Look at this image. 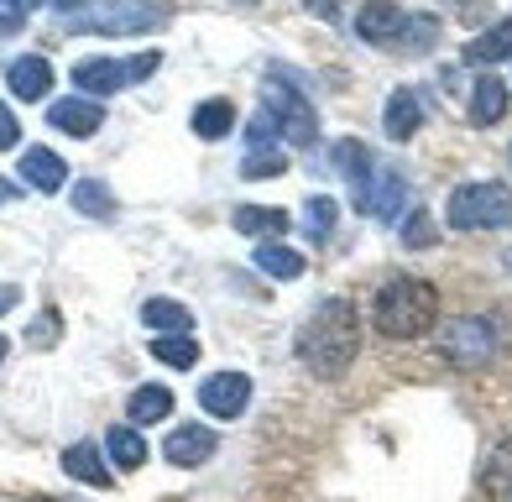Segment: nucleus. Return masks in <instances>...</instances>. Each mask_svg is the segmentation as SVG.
I'll use <instances>...</instances> for the list:
<instances>
[{"mask_svg": "<svg viewBox=\"0 0 512 502\" xmlns=\"http://www.w3.org/2000/svg\"><path fill=\"white\" fill-rule=\"evenodd\" d=\"M361 351V314L345 299H324L304 325H298V361L314 377H345Z\"/></svg>", "mask_w": 512, "mask_h": 502, "instance_id": "1", "label": "nucleus"}, {"mask_svg": "<svg viewBox=\"0 0 512 502\" xmlns=\"http://www.w3.org/2000/svg\"><path fill=\"white\" fill-rule=\"evenodd\" d=\"M439 319V293L424 278H392L377 304H371V325H377L387 340H413V335H429Z\"/></svg>", "mask_w": 512, "mask_h": 502, "instance_id": "2", "label": "nucleus"}, {"mask_svg": "<svg viewBox=\"0 0 512 502\" xmlns=\"http://www.w3.org/2000/svg\"><path fill=\"white\" fill-rule=\"evenodd\" d=\"M173 21V0H89V6L68 11L74 32H100V37H142Z\"/></svg>", "mask_w": 512, "mask_h": 502, "instance_id": "3", "label": "nucleus"}, {"mask_svg": "<svg viewBox=\"0 0 512 502\" xmlns=\"http://www.w3.org/2000/svg\"><path fill=\"white\" fill-rule=\"evenodd\" d=\"M450 231H507L512 225V189L507 184H460L450 189Z\"/></svg>", "mask_w": 512, "mask_h": 502, "instance_id": "4", "label": "nucleus"}, {"mask_svg": "<svg viewBox=\"0 0 512 502\" xmlns=\"http://www.w3.org/2000/svg\"><path fill=\"white\" fill-rule=\"evenodd\" d=\"M262 110L277 126V142H293V147H314L319 142V116H314V105L304 100V89H298V84L272 74L262 84Z\"/></svg>", "mask_w": 512, "mask_h": 502, "instance_id": "5", "label": "nucleus"}, {"mask_svg": "<svg viewBox=\"0 0 512 502\" xmlns=\"http://www.w3.org/2000/svg\"><path fill=\"white\" fill-rule=\"evenodd\" d=\"M157 63H162L157 48L136 53V58H79L74 63V84L84 89V95H115V89H131V84L152 79Z\"/></svg>", "mask_w": 512, "mask_h": 502, "instance_id": "6", "label": "nucleus"}, {"mask_svg": "<svg viewBox=\"0 0 512 502\" xmlns=\"http://www.w3.org/2000/svg\"><path fill=\"white\" fill-rule=\"evenodd\" d=\"M439 346H445V361L455 372H486V367H492V356H497V325H492V319H481V314L450 319Z\"/></svg>", "mask_w": 512, "mask_h": 502, "instance_id": "7", "label": "nucleus"}, {"mask_svg": "<svg viewBox=\"0 0 512 502\" xmlns=\"http://www.w3.org/2000/svg\"><path fill=\"white\" fill-rule=\"evenodd\" d=\"M246 403H251V377L246 372H215L199 387V408L209 419H241Z\"/></svg>", "mask_w": 512, "mask_h": 502, "instance_id": "8", "label": "nucleus"}, {"mask_svg": "<svg viewBox=\"0 0 512 502\" xmlns=\"http://www.w3.org/2000/svg\"><path fill=\"white\" fill-rule=\"evenodd\" d=\"M403 204H408V184H403V173H392V168H377L371 173V189L361 199V215H371L377 225H392L403 215Z\"/></svg>", "mask_w": 512, "mask_h": 502, "instance_id": "9", "label": "nucleus"}, {"mask_svg": "<svg viewBox=\"0 0 512 502\" xmlns=\"http://www.w3.org/2000/svg\"><path fill=\"white\" fill-rule=\"evenodd\" d=\"M403 21H408L403 6H392V0H366L361 16H356V32H361V42H377V48H398Z\"/></svg>", "mask_w": 512, "mask_h": 502, "instance_id": "10", "label": "nucleus"}, {"mask_svg": "<svg viewBox=\"0 0 512 502\" xmlns=\"http://www.w3.org/2000/svg\"><path fill=\"white\" fill-rule=\"evenodd\" d=\"M330 163H335V173L351 184V194H356V210H361V199H366V189H371V173H377V163H371V152H366V142H356V136H345V142H335L330 147Z\"/></svg>", "mask_w": 512, "mask_h": 502, "instance_id": "11", "label": "nucleus"}, {"mask_svg": "<svg viewBox=\"0 0 512 502\" xmlns=\"http://www.w3.org/2000/svg\"><path fill=\"white\" fill-rule=\"evenodd\" d=\"M6 84H11V95L16 100H48V89H53V63L42 58V53H21L11 68H6Z\"/></svg>", "mask_w": 512, "mask_h": 502, "instance_id": "12", "label": "nucleus"}, {"mask_svg": "<svg viewBox=\"0 0 512 502\" xmlns=\"http://www.w3.org/2000/svg\"><path fill=\"white\" fill-rule=\"evenodd\" d=\"M48 126L53 131H63V136H74V142H84V136H95L100 126H105V110L95 105V100H58V105H48Z\"/></svg>", "mask_w": 512, "mask_h": 502, "instance_id": "13", "label": "nucleus"}, {"mask_svg": "<svg viewBox=\"0 0 512 502\" xmlns=\"http://www.w3.org/2000/svg\"><path fill=\"white\" fill-rule=\"evenodd\" d=\"M21 184L37 189V194H58L68 184V168L53 147H27L21 152Z\"/></svg>", "mask_w": 512, "mask_h": 502, "instance_id": "14", "label": "nucleus"}, {"mask_svg": "<svg viewBox=\"0 0 512 502\" xmlns=\"http://www.w3.org/2000/svg\"><path fill=\"white\" fill-rule=\"evenodd\" d=\"M215 429H199V424H183V429H173L168 435V445H162V455H168L173 466H199V461H209L215 455Z\"/></svg>", "mask_w": 512, "mask_h": 502, "instance_id": "15", "label": "nucleus"}, {"mask_svg": "<svg viewBox=\"0 0 512 502\" xmlns=\"http://www.w3.org/2000/svg\"><path fill=\"white\" fill-rule=\"evenodd\" d=\"M382 126H387L392 142H408V136L424 126V105H418L413 89H392V95H387V110H382Z\"/></svg>", "mask_w": 512, "mask_h": 502, "instance_id": "16", "label": "nucleus"}, {"mask_svg": "<svg viewBox=\"0 0 512 502\" xmlns=\"http://www.w3.org/2000/svg\"><path fill=\"white\" fill-rule=\"evenodd\" d=\"M502 58H512V16L486 27L476 42H465V63H476V68H497Z\"/></svg>", "mask_w": 512, "mask_h": 502, "instance_id": "17", "label": "nucleus"}, {"mask_svg": "<svg viewBox=\"0 0 512 502\" xmlns=\"http://www.w3.org/2000/svg\"><path fill=\"white\" fill-rule=\"evenodd\" d=\"M507 116V84L486 68V74L471 84V121L476 126H492V121H502Z\"/></svg>", "mask_w": 512, "mask_h": 502, "instance_id": "18", "label": "nucleus"}, {"mask_svg": "<svg viewBox=\"0 0 512 502\" xmlns=\"http://www.w3.org/2000/svg\"><path fill=\"white\" fill-rule=\"evenodd\" d=\"M63 471L79 476V482H89V487H110V466L100 461L95 445H68L63 450Z\"/></svg>", "mask_w": 512, "mask_h": 502, "instance_id": "19", "label": "nucleus"}, {"mask_svg": "<svg viewBox=\"0 0 512 502\" xmlns=\"http://www.w3.org/2000/svg\"><path fill=\"white\" fill-rule=\"evenodd\" d=\"M105 450H110V461L121 466V471H136V466H147V440L136 435L131 424H115L110 435H105Z\"/></svg>", "mask_w": 512, "mask_h": 502, "instance_id": "20", "label": "nucleus"}, {"mask_svg": "<svg viewBox=\"0 0 512 502\" xmlns=\"http://www.w3.org/2000/svg\"><path fill=\"white\" fill-rule=\"evenodd\" d=\"M142 319H147L157 335H189L194 330V314L183 309V304H173V299H147L142 304Z\"/></svg>", "mask_w": 512, "mask_h": 502, "instance_id": "21", "label": "nucleus"}, {"mask_svg": "<svg viewBox=\"0 0 512 502\" xmlns=\"http://www.w3.org/2000/svg\"><path fill=\"white\" fill-rule=\"evenodd\" d=\"M251 262L267 272V278H298V272H304V257H298L293 246H283V241H262L251 251Z\"/></svg>", "mask_w": 512, "mask_h": 502, "instance_id": "22", "label": "nucleus"}, {"mask_svg": "<svg viewBox=\"0 0 512 502\" xmlns=\"http://www.w3.org/2000/svg\"><path fill=\"white\" fill-rule=\"evenodd\" d=\"M126 414H131V424H157V419H168L173 414V393L168 387H136L131 393V403H126Z\"/></svg>", "mask_w": 512, "mask_h": 502, "instance_id": "23", "label": "nucleus"}, {"mask_svg": "<svg viewBox=\"0 0 512 502\" xmlns=\"http://www.w3.org/2000/svg\"><path fill=\"white\" fill-rule=\"evenodd\" d=\"M236 231L241 236H277V231H288V215L277 210V204H241Z\"/></svg>", "mask_w": 512, "mask_h": 502, "instance_id": "24", "label": "nucleus"}, {"mask_svg": "<svg viewBox=\"0 0 512 502\" xmlns=\"http://www.w3.org/2000/svg\"><path fill=\"white\" fill-rule=\"evenodd\" d=\"M74 210L89 215V220H110L121 204H115V194L100 184V178H79V184H74Z\"/></svg>", "mask_w": 512, "mask_h": 502, "instance_id": "25", "label": "nucleus"}, {"mask_svg": "<svg viewBox=\"0 0 512 502\" xmlns=\"http://www.w3.org/2000/svg\"><path fill=\"white\" fill-rule=\"evenodd\" d=\"M230 126H236V105L230 100H204L194 110V136H204V142H220Z\"/></svg>", "mask_w": 512, "mask_h": 502, "instance_id": "26", "label": "nucleus"}, {"mask_svg": "<svg viewBox=\"0 0 512 502\" xmlns=\"http://www.w3.org/2000/svg\"><path fill=\"white\" fill-rule=\"evenodd\" d=\"M152 356L162 361V367H194L199 340L194 335H152Z\"/></svg>", "mask_w": 512, "mask_h": 502, "instance_id": "27", "label": "nucleus"}, {"mask_svg": "<svg viewBox=\"0 0 512 502\" xmlns=\"http://www.w3.org/2000/svg\"><path fill=\"white\" fill-rule=\"evenodd\" d=\"M335 220H340V204H335L330 194H314V199L304 204V236H309V241H330Z\"/></svg>", "mask_w": 512, "mask_h": 502, "instance_id": "28", "label": "nucleus"}, {"mask_svg": "<svg viewBox=\"0 0 512 502\" xmlns=\"http://www.w3.org/2000/svg\"><path fill=\"white\" fill-rule=\"evenodd\" d=\"M288 163H283V142L277 147H251L246 157H241V178H277Z\"/></svg>", "mask_w": 512, "mask_h": 502, "instance_id": "29", "label": "nucleus"}, {"mask_svg": "<svg viewBox=\"0 0 512 502\" xmlns=\"http://www.w3.org/2000/svg\"><path fill=\"white\" fill-rule=\"evenodd\" d=\"M434 37H439V21H434V16H408V21H403V37H398V48L429 53V48H434Z\"/></svg>", "mask_w": 512, "mask_h": 502, "instance_id": "30", "label": "nucleus"}, {"mask_svg": "<svg viewBox=\"0 0 512 502\" xmlns=\"http://www.w3.org/2000/svg\"><path fill=\"white\" fill-rule=\"evenodd\" d=\"M403 241H408V246H434V220H429L424 210H413V215L403 220Z\"/></svg>", "mask_w": 512, "mask_h": 502, "instance_id": "31", "label": "nucleus"}, {"mask_svg": "<svg viewBox=\"0 0 512 502\" xmlns=\"http://www.w3.org/2000/svg\"><path fill=\"white\" fill-rule=\"evenodd\" d=\"M58 330H63V319H58V309H48V314H42L37 325L27 330V340H32V346H42V351H48V346H58Z\"/></svg>", "mask_w": 512, "mask_h": 502, "instance_id": "32", "label": "nucleus"}, {"mask_svg": "<svg viewBox=\"0 0 512 502\" xmlns=\"http://www.w3.org/2000/svg\"><path fill=\"white\" fill-rule=\"evenodd\" d=\"M246 147H277V126H272L267 110H256V116H251V126H246Z\"/></svg>", "mask_w": 512, "mask_h": 502, "instance_id": "33", "label": "nucleus"}, {"mask_svg": "<svg viewBox=\"0 0 512 502\" xmlns=\"http://www.w3.org/2000/svg\"><path fill=\"white\" fill-rule=\"evenodd\" d=\"M21 142V126H16V116H11V105L0 100V152H11Z\"/></svg>", "mask_w": 512, "mask_h": 502, "instance_id": "34", "label": "nucleus"}, {"mask_svg": "<svg viewBox=\"0 0 512 502\" xmlns=\"http://www.w3.org/2000/svg\"><path fill=\"white\" fill-rule=\"evenodd\" d=\"M304 6H309L314 16H324V21H330V16L340 11V0H304Z\"/></svg>", "mask_w": 512, "mask_h": 502, "instance_id": "35", "label": "nucleus"}, {"mask_svg": "<svg viewBox=\"0 0 512 502\" xmlns=\"http://www.w3.org/2000/svg\"><path fill=\"white\" fill-rule=\"evenodd\" d=\"M16 304H21V288H11V283H6V288H0V314H11Z\"/></svg>", "mask_w": 512, "mask_h": 502, "instance_id": "36", "label": "nucleus"}, {"mask_svg": "<svg viewBox=\"0 0 512 502\" xmlns=\"http://www.w3.org/2000/svg\"><path fill=\"white\" fill-rule=\"evenodd\" d=\"M0 6H6L11 16H21V11H32V6H37V0H0Z\"/></svg>", "mask_w": 512, "mask_h": 502, "instance_id": "37", "label": "nucleus"}, {"mask_svg": "<svg viewBox=\"0 0 512 502\" xmlns=\"http://www.w3.org/2000/svg\"><path fill=\"white\" fill-rule=\"evenodd\" d=\"M21 27V16H11V11H0V32H16Z\"/></svg>", "mask_w": 512, "mask_h": 502, "instance_id": "38", "label": "nucleus"}, {"mask_svg": "<svg viewBox=\"0 0 512 502\" xmlns=\"http://www.w3.org/2000/svg\"><path fill=\"white\" fill-rule=\"evenodd\" d=\"M16 199V184H6V178H0V204H11Z\"/></svg>", "mask_w": 512, "mask_h": 502, "instance_id": "39", "label": "nucleus"}, {"mask_svg": "<svg viewBox=\"0 0 512 502\" xmlns=\"http://www.w3.org/2000/svg\"><path fill=\"white\" fill-rule=\"evenodd\" d=\"M79 6H89V0H58V11H79Z\"/></svg>", "mask_w": 512, "mask_h": 502, "instance_id": "40", "label": "nucleus"}, {"mask_svg": "<svg viewBox=\"0 0 512 502\" xmlns=\"http://www.w3.org/2000/svg\"><path fill=\"white\" fill-rule=\"evenodd\" d=\"M6 351H11V340H6V335H0V361H6Z\"/></svg>", "mask_w": 512, "mask_h": 502, "instance_id": "41", "label": "nucleus"}, {"mask_svg": "<svg viewBox=\"0 0 512 502\" xmlns=\"http://www.w3.org/2000/svg\"><path fill=\"white\" fill-rule=\"evenodd\" d=\"M241 6H256V0H241Z\"/></svg>", "mask_w": 512, "mask_h": 502, "instance_id": "42", "label": "nucleus"}, {"mask_svg": "<svg viewBox=\"0 0 512 502\" xmlns=\"http://www.w3.org/2000/svg\"><path fill=\"white\" fill-rule=\"evenodd\" d=\"M507 163H512V152H507Z\"/></svg>", "mask_w": 512, "mask_h": 502, "instance_id": "43", "label": "nucleus"}]
</instances>
